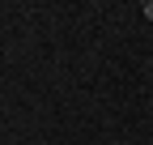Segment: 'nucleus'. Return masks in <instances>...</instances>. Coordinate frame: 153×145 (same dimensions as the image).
<instances>
[{"label": "nucleus", "mask_w": 153, "mask_h": 145, "mask_svg": "<svg viewBox=\"0 0 153 145\" xmlns=\"http://www.w3.org/2000/svg\"><path fill=\"white\" fill-rule=\"evenodd\" d=\"M145 17H149V22H153V0H149V4H145Z\"/></svg>", "instance_id": "1"}]
</instances>
